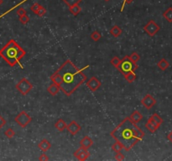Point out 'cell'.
<instances>
[{
	"label": "cell",
	"mask_w": 172,
	"mask_h": 161,
	"mask_svg": "<svg viewBox=\"0 0 172 161\" xmlns=\"http://www.w3.org/2000/svg\"><path fill=\"white\" fill-rule=\"evenodd\" d=\"M110 135L123 144L126 152H128L143 139L145 133L128 117L122 121L111 132Z\"/></svg>",
	"instance_id": "obj_1"
},
{
	"label": "cell",
	"mask_w": 172,
	"mask_h": 161,
	"mask_svg": "<svg viewBox=\"0 0 172 161\" xmlns=\"http://www.w3.org/2000/svg\"><path fill=\"white\" fill-rule=\"evenodd\" d=\"M61 77L60 90L71 96L86 80V76L70 60H66L56 71Z\"/></svg>",
	"instance_id": "obj_2"
},
{
	"label": "cell",
	"mask_w": 172,
	"mask_h": 161,
	"mask_svg": "<svg viewBox=\"0 0 172 161\" xmlns=\"http://www.w3.org/2000/svg\"><path fill=\"white\" fill-rule=\"evenodd\" d=\"M25 55V50L14 40H9L0 50V56L11 67L20 65V60ZM21 67L23 66H21Z\"/></svg>",
	"instance_id": "obj_3"
},
{
	"label": "cell",
	"mask_w": 172,
	"mask_h": 161,
	"mask_svg": "<svg viewBox=\"0 0 172 161\" xmlns=\"http://www.w3.org/2000/svg\"><path fill=\"white\" fill-rule=\"evenodd\" d=\"M119 71L123 75L130 72V71H135L138 69V65L134 61H133L129 55H125L119 64V66L117 68Z\"/></svg>",
	"instance_id": "obj_4"
},
{
	"label": "cell",
	"mask_w": 172,
	"mask_h": 161,
	"mask_svg": "<svg viewBox=\"0 0 172 161\" xmlns=\"http://www.w3.org/2000/svg\"><path fill=\"white\" fill-rule=\"evenodd\" d=\"M15 87L18 90V92H20V93L22 94L23 96H26L33 89V84L28 79L24 77L16 84Z\"/></svg>",
	"instance_id": "obj_5"
},
{
	"label": "cell",
	"mask_w": 172,
	"mask_h": 161,
	"mask_svg": "<svg viewBox=\"0 0 172 161\" xmlns=\"http://www.w3.org/2000/svg\"><path fill=\"white\" fill-rule=\"evenodd\" d=\"M14 121L20 125V127H25L31 123L32 118L26 112L22 111L14 118Z\"/></svg>",
	"instance_id": "obj_6"
},
{
	"label": "cell",
	"mask_w": 172,
	"mask_h": 161,
	"mask_svg": "<svg viewBox=\"0 0 172 161\" xmlns=\"http://www.w3.org/2000/svg\"><path fill=\"white\" fill-rule=\"evenodd\" d=\"M160 29V27L154 21V20H150L145 26L144 27V30L149 36H154L158 33Z\"/></svg>",
	"instance_id": "obj_7"
},
{
	"label": "cell",
	"mask_w": 172,
	"mask_h": 161,
	"mask_svg": "<svg viewBox=\"0 0 172 161\" xmlns=\"http://www.w3.org/2000/svg\"><path fill=\"white\" fill-rule=\"evenodd\" d=\"M73 155H74L75 158H77L78 160L84 161L86 160L89 158L90 153L87 151V148H85L81 146L78 149H77V150L74 152Z\"/></svg>",
	"instance_id": "obj_8"
},
{
	"label": "cell",
	"mask_w": 172,
	"mask_h": 161,
	"mask_svg": "<svg viewBox=\"0 0 172 161\" xmlns=\"http://www.w3.org/2000/svg\"><path fill=\"white\" fill-rule=\"evenodd\" d=\"M86 86L87 87L93 92H96V91H98V89L100 88V87L102 86V82L100 81L96 76H93V77H91L89 80H87L86 82Z\"/></svg>",
	"instance_id": "obj_9"
},
{
	"label": "cell",
	"mask_w": 172,
	"mask_h": 161,
	"mask_svg": "<svg viewBox=\"0 0 172 161\" xmlns=\"http://www.w3.org/2000/svg\"><path fill=\"white\" fill-rule=\"evenodd\" d=\"M141 104L147 109H150L156 104V100L150 94H146L141 100Z\"/></svg>",
	"instance_id": "obj_10"
},
{
	"label": "cell",
	"mask_w": 172,
	"mask_h": 161,
	"mask_svg": "<svg viewBox=\"0 0 172 161\" xmlns=\"http://www.w3.org/2000/svg\"><path fill=\"white\" fill-rule=\"evenodd\" d=\"M66 129H67V131L72 134V135H76L81 129V125L78 124L76 121L73 120L67 125Z\"/></svg>",
	"instance_id": "obj_11"
},
{
	"label": "cell",
	"mask_w": 172,
	"mask_h": 161,
	"mask_svg": "<svg viewBox=\"0 0 172 161\" xmlns=\"http://www.w3.org/2000/svg\"><path fill=\"white\" fill-rule=\"evenodd\" d=\"M159 127H160V125H159L156 122H154L150 118H149L147 123H145V127L150 133H155L159 129Z\"/></svg>",
	"instance_id": "obj_12"
},
{
	"label": "cell",
	"mask_w": 172,
	"mask_h": 161,
	"mask_svg": "<svg viewBox=\"0 0 172 161\" xmlns=\"http://www.w3.org/2000/svg\"><path fill=\"white\" fill-rule=\"evenodd\" d=\"M93 144V140L89 136H85L80 141V145L85 148H89Z\"/></svg>",
	"instance_id": "obj_13"
},
{
	"label": "cell",
	"mask_w": 172,
	"mask_h": 161,
	"mask_svg": "<svg viewBox=\"0 0 172 161\" xmlns=\"http://www.w3.org/2000/svg\"><path fill=\"white\" fill-rule=\"evenodd\" d=\"M38 148L42 152H46L51 148V144L47 139H42L38 144Z\"/></svg>",
	"instance_id": "obj_14"
},
{
	"label": "cell",
	"mask_w": 172,
	"mask_h": 161,
	"mask_svg": "<svg viewBox=\"0 0 172 161\" xmlns=\"http://www.w3.org/2000/svg\"><path fill=\"white\" fill-rule=\"evenodd\" d=\"M60 90V87L57 84H55V83H52L51 86H49L48 88H47V92L51 94V96H55L56 94L58 93Z\"/></svg>",
	"instance_id": "obj_15"
},
{
	"label": "cell",
	"mask_w": 172,
	"mask_h": 161,
	"mask_svg": "<svg viewBox=\"0 0 172 161\" xmlns=\"http://www.w3.org/2000/svg\"><path fill=\"white\" fill-rule=\"evenodd\" d=\"M66 127H67V125H66V122L63 120V119H61V118L58 119V120L55 122V127L59 132H63L65 129H66Z\"/></svg>",
	"instance_id": "obj_16"
},
{
	"label": "cell",
	"mask_w": 172,
	"mask_h": 161,
	"mask_svg": "<svg viewBox=\"0 0 172 161\" xmlns=\"http://www.w3.org/2000/svg\"><path fill=\"white\" fill-rule=\"evenodd\" d=\"M123 33V30H122V29L119 26V25H113L112 28H111V29H110V34H111V35L113 36V37H115V38H117V37H119L121 34Z\"/></svg>",
	"instance_id": "obj_17"
},
{
	"label": "cell",
	"mask_w": 172,
	"mask_h": 161,
	"mask_svg": "<svg viewBox=\"0 0 172 161\" xmlns=\"http://www.w3.org/2000/svg\"><path fill=\"white\" fill-rule=\"evenodd\" d=\"M130 119L133 122V123H138L139 122L143 119V115L141 113H139V111H134L133 113L131 115H130Z\"/></svg>",
	"instance_id": "obj_18"
},
{
	"label": "cell",
	"mask_w": 172,
	"mask_h": 161,
	"mask_svg": "<svg viewBox=\"0 0 172 161\" xmlns=\"http://www.w3.org/2000/svg\"><path fill=\"white\" fill-rule=\"evenodd\" d=\"M157 66L159 68V70H161V71H166L167 70L169 66H170V64H169V62L167 61L166 59L165 58H162V59H160L159 60V62L157 63Z\"/></svg>",
	"instance_id": "obj_19"
},
{
	"label": "cell",
	"mask_w": 172,
	"mask_h": 161,
	"mask_svg": "<svg viewBox=\"0 0 172 161\" xmlns=\"http://www.w3.org/2000/svg\"><path fill=\"white\" fill-rule=\"evenodd\" d=\"M124 76L125 80H127L128 82H129V83H132V82H133L134 80H136V78H137V76H136V74H135L134 71L128 72V73L124 74Z\"/></svg>",
	"instance_id": "obj_20"
},
{
	"label": "cell",
	"mask_w": 172,
	"mask_h": 161,
	"mask_svg": "<svg viewBox=\"0 0 172 161\" xmlns=\"http://www.w3.org/2000/svg\"><path fill=\"white\" fill-rule=\"evenodd\" d=\"M51 80L53 83L57 84L59 86H60V84H61V77H60V74L57 71H55V73H53L51 76Z\"/></svg>",
	"instance_id": "obj_21"
},
{
	"label": "cell",
	"mask_w": 172,
	"mask_h": 161,
	"mask_svg": "<svg viewBox=\"0 0 172 161\" xmlns=\"http://www.w3.org/2000/svg\"><path fill=\"white\" fill-rule=\"evenodd\" d=\"M69 11L74 16H77L81 11V8L80 7L79 4H75V5H73L72 7H69Z\"/></svg>",
	"instance_id": "obj_22"
},
{
	"label": "cell",
	"mask_w": 172,
	"mask_h": 161,
	"mask_svg": "<svg viewBox=\"0 0 172 161\" xmlns=\"http://www.w3.org/2000/svg\"><path fill=\"white\" fill-rule=\"evenodd\" d=\"M163 16L169 23L172 22V8H168L163 13Z\"/></svg>",
	"instance_id": "obj_23"
},
{
	"label": "cell",
	"mask_w": 172,
	"mask_h": 161,
	"mask_svg": "<svg viewBox=\"0 0 172 161\" xmlns=\"http://www.w3.org/2000/svg\"><path fill=\"white\" fill-rule=\"evenodd\" d=\"M124 148V146H123V144H121V143H119L118 141H116V143H114L113 144V145L112 146V149H113V151L114 152H120L122 149Z\"/></svg>",
	"instance_id": "obj_24"
},
{
	"label": "cell",
	"mask_w": 172,
	"mask_h": 161,
	"mask_svg": "<svg viewBox=\"0 0 172 161\" xmlns=\"http://www.w3.org/2000/svg\"><path fill=\"white\" fill-rule=\"evenodd\" d=\"M101 38H102V34H101V33H99L98 31H97V30L93 31V33L91 34V39H92L93 41H95V42L98 41Z\"/></svg>",
	"instance_id": "obj_25"
},
{
	"label": "cell",
	"mask_w": 172,
	"mask_h": 161,
	"mask_svg": "<svg viewBox=\"0 0 172 161\" xmlns=\"http://www.w3.org/2000/svg\"><path fill=\"white\" fill-rule=\"evenodd\" d=\"M150 118H152L153 120L154 121V122H156L159 125H161V124L163 123V122H164L163 119H162V118H160L157 113H154L153 115H151Z\"/></svg>",
	"instance_id": "obj_26"
},
{
	"label": "cell",
	"mask_w": 172,
	"mask_h": 161,
	"mask_svg": "<svg viewBox=\"0 0 172 161\" xmlns=\"http://www.w3.org/2000/svg\"><path fill=\"white\" fill-rule=\"evenodd\" d=\"M68 7H72L75 4H79L82 0H62Z\"/></svg>",
	"instance_id": "obj_27"
},
{
	"label": "cell",
	"mask_w": 172,
	"mask_h": 161,
	"mask_svg": "<svg viewBox=\"0 0 172 161\" xmlns=\"http://www.w3.org/2000/svg\"><path fill=\"white\" fill-rule=\"evenodd\" d=\"M120 62H121V60L119 59L118 56H114L113 59L111 60V61H110L111 65L113 66L114 67H116V68H118V66H119V64H120Z\"/></svg>",
	"instance_id": "obj_28"
},
{
	"label": "cell",
	"mask_w": 172,
	"mask_h": 161,
	"mask_svg": "<svg viewBox=\"0 0 172 161\" xmlns=\"http://www.w3.org/2000/svg\"><path fill=\"white\" fill-rule=\"evenodd\" d=\"M4 135L6 136L8 139H12L13 136L15 135V132L13 131L12 128H8L6 131L4 132Z\"/></svg>",
	"instance_id": "obj_29"
},
{
	"label": "cell",
	"mask_w": 172,
	"mask_h": 161,
	"mask_svg": "<svg viewBox=\"0 0 172 161\" xmlns=\"http://www.w3.org/2000/svg\"><path fill=\"white\" fill-rule=\"evenodd\" d=\"M129 57H130V59L133 60V61H134L135 63H137L139 60H140V56H139L138 53H136V52H133L130 55H129Z\"/></svg>",
	"instance_id": "obj_30"
},
{
	"label": "cell",
	"mask_w": 172,
	"mask_h": 161,
	"mask_svg": "<svg viewBox=\"0 0 172 161\" xmlns=\"http://www.w3.org/2000/svg\"><path fill=\"white\" fill-rule=\"evenodd\" d=\"M46 8L41 5V7L40 8V9L36 12L35 14H37L39 17H43V16L46 14Z\"/></svg>",
	"instance_id": "obj_31"
},
{
	"label": "cell",
	"mask_w": 172,
	"mask_h": 161,
	"mask_svg": "<svg viewBox=\"0 0 172 161\" xmlns=\"http://www.w3.org/2000/svg\"><path fill=\"white\" fill-rule=\"evenodd\" d=\"M125 159V155L124 154H122L121 152H117L115 154V160L118 161H122L124 160Z\"/></svg>",
	"instance_id": "obj_32"
},
{
	"label": "cell",
	"mask_w": 172,
	"mask_h": 161,
	"mask_svg": "<svg viewBox=\"0 0 172 161\" xmlns=\"http://www.w3.org/2000/svg\"><path fill=\"white\" fill-rule=\"evenodd\" d=\"M20 21L21 24H26L29 21V17L25 14V15H23V16H21L20 17Z\"/></svg>",
	"instance_id": "obj_33"
},
{
	"label": "cell",
	"mask_w": 172,
	"mask_h": 161,
	"mask_svg": "<svg viewBox=\"0 0 172 161\" xmlns=\"http://www.w3.org/2000/svg\"><path fill=\"white\" fill-rule=\"evenodd\" d=\"M40 7H41V5H40V4H38V3H34L33 5L31 6L30 9H31V11H32V12H34V13H36V12L40 9Z\"/></svg>",
	"instance_id": "obj_34"
},
{
	"label": "cell",
	"mask_w": 172,
	"mask_h": 161,
	"mask_svg": "<svg viewBox=\"0 0 172 161\" xmlns=\"http://www.w3.org/2000/svg\"><path fill=\"white\" fill-rule=\"evenodd\" d=\"M17 14H18L19 17H21V16H23V15H25V14H27L26 10H25V8H20L17 10Z\"/></svg>",
	"instance_id": "obj_35"
},
{
	"label": "cell",
	"mask_w": 172,
	"mask_h": 161,
	"mask_svg": "<svg viewBox=\"0 0 172 161\" xmlns=\"http://www.w3.org/2000/svg\"><path fill=\"white\" fill-rule=\"evenodd\" d=\"M50 159H49V157L47 156L46 154H45V152L43 153L42 154H40V157H39V160L40 161H46V160H49Z\"/></svg>",
	"instance_id": "obj_36"
},
{
	"label": "cell",
	"mask_w": 172,
	"mask_h": 161,
	"mask_svg": "<svg viewBox=\"0 0 172 161\" xmlns=\"http://www.w3.org/2000/svg\"><path fill=\"white\" fill-rule=\"evenodd\" d=\"M6 120H5V118H3L1 115H0V130H1V128H3V127H4L5 125H6Z\"/></svg>",
	"instance_id": "obj_37"
},
{
	"label": "cell",
	"mask_w": 172,
	"mask_h": 161,
	"mask_svg": "<svg viewBox=\"0 0 172 161\" xmlns=\"http://www.w3.org/2000/svg\"><path fill=\"white\" fill-rule=\"evenodd\" d=\"M133 0H124V4H123V5H122V8H121V11H123L124 10V6H125L126 4H131Z\"/></svg>",
	"instance_id": "obj_38"
},
{
	"label": "cell",
	"mask_w": 172,
	"mask_h": 161,
	"mask_svg": "<svg viewBox=\"0 0 172 161\" xmlns=\"http://www.w3.org/2000/svg\"><path fill=\"white\" fill-rule=\"evenodd\" d=\"M167 139L170 141L172 144V131L170 133V134L167 135Z\"/></svg>",
	"instance_id": "obj_39"
},
{
	"label": "cell",
	"mask_w": 172,
	"mask_h": 161,
	"mask_svg": "<svg viewBox=\"0 0 172 161\" xmlns=\"http://www.w3.org/2000/svg\"><path fill=\"white\" fill-rule=\"evenodd\" d=\"M3 3H4V0H0V6L3 4Z\"/></svg>",
	"instance_id": "obj_40"
},
{
	"label": "cell",
	"mask_w": 172,
	"mask_h": 161,
	"mask_svg": "<svg viewBox=\"0 0 172 161\" xmlns=\"http://www.w3.org/2000/svg\"><path fill=\"white\" fill-rule=\"evenodd\" d=\"M104 1H106V2H108V1H109V0H104Z\"/></svg>",
	"instance_id": "obj_41"
}]
</instances>
